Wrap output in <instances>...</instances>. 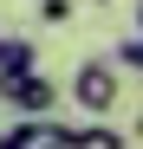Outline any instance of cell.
<instances>
[{
    "mask_svg": "<svg viewBox=\"0 0 143 149\" xmlns=\"http://www.w3.org/2000/svg\"><path fill=\"white\" fill-rule=\"evenodd\" d=\"M72 104H78L85 117H111L117 97H124V65L117 58H78V71H72Z\"/></svg>",
    "mask_w": 143,
    "mask_h": 149,
    "instance_id": "obj_1",
    "label": "cell"
},
{
    "mask_svg": "<svg viewBox=\"0 0 143 149\" xmlns=\"http://www.w3.org/2000/svg\"><path fill=\"white\" fill-rule=\"evenodd\" d=\"M0 149H78V123H52V110L0 130Z\"/></svg>",
    "mask_w": 143,
    "mask_h": 149,
    "instance_id": "obj_2",
    "label": "cell"
},
{
    "mask_svg": "<svg viewBox=\"0 0 143 149\" xmlns=\"http://www.w3.org/2000/svg\"><path fill=\"white\" fill-rule=\"evenodd\" d=\"M130 136L111 130V123H78V149H124Z\"/></svg>",
    "mask_w": 143,
    "mask_h": 149,
    "instance_id": "obj_5",
    "label": "cell"
},
{
    "mask_svg": "<svg viewBox=\"0 0 143 149\" xmlns=\"http://www.w3.org/2000/svg\"><path fill=\"white\" fill-rule=\"evenodd\" d=\"M117 65H124V71H137V78H143V26H130L124 39H117V52H111Z\"/></svg>",
    "mask_w": 143,
    "mask_h": 149,
    "instance_id": "obj_6",
    "label": "cell"
},
{
    "mask_svg": "<svg viewBox=\"0 0 143 149\" xmlns=\"http://www.w3.org/2000/svg\"><path fill=\"white\" fill-rule=\"evenodd\" d=\"M0 97H7V110L39 117V110H52V104H59V84L33 65V71H20V78H0Z\"/></svg>",
    "mask_w": 143,
    "mask_h": 149,
    "instance_id": "obj_3",
    "label": "cell"
},
{
    "mask_svg": "<svg viewBox=\"0 0 143 149\" xmlns=\"http://www.w3.org/2000/svg\"><path fill=\"white\" fill-rule=\"evenodd\" d=\"M137 26H143V0H137Z\"/></svg>",
    "mask_w": 143,
    "mask_h": 149,
    "instance_id": "obj_8",
    "label": "cell"
},
{
    "mask_svg": "<svg viewBox=\"0 0 143 149\" xmlns=\"http://www.w3.org/2000/svg\"><path fill=\"white\" fill-rule=\"evenodd\" d=\"M98 7H104V0H98Z\"/></svg>",
    "mask_w": 143,
    "mask_h": 149,
    "instance_id": "obj_9",
    "label": "cell"
},
{
    "mask_svg": "<svg viewBox=\"0 0 143 149\" xmlns=\"http://www.w3.org/2000/svg\"><path fill=\"white\" fill-rule=\"evenodd\" d=\"M39 52H33V39H0V78H20V71H33Z\"/></svg>",
    "mask_w": 143,
    "mask_h": 149,
    "instance_id": "obj_4",
    "label": "cell"
},
{
    "mask_svg": "<svg viewBox=\"0 0 143 149\" xmlns=\"http://www.w3.org/2000/svg\"><path fill=\"white\" fill-rule=\"evenodd\" d=\"M39 19H46V26H65V19H72V0H39Z\"/></svg>",
    "mask_w": 143,
    "mask_h": 149,
    "instance_id": "obj_7",
    "label": "cell"
}]
</instances>
